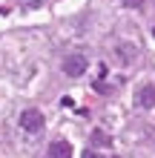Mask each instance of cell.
<instances>
[{"instance_id": "7", "label": "cell", "mask_w": 155, "mask_h": 158, "mask_svg": "<svg viewBox=\"0 0 155 158\" xmlns=\"http://www.w3.org/2000/svg\"><path fill=\"white\" fill-rule=\"evenodd\" d=\"M121 6H126V9H141L144 0H121Z\"/></svg>"}, {"instance_id": "4", "label": "cell", "mask_w": 155, "mask_h": 158, "mask_svg": "<svg viewBox=\"0 0 155 158\" xmlns=\"http://www.w3.org/2000/svg\"><path fill=\"white\" fill-rule=\"evenodd\" d=\"M135 101L144 106V109H149V106H155V86L152 83H147V86H141L138 89V95H135Z\"/></svg>"}, {"instance_id": "9", "label": "cell", "mask_w": 155, "mask_h": 158, "mask_svg": "<svg viewBox=\"0 0 155 158\" xmlns=\"http://www.w3.org/2000/svg\"><path fill=\"white\" fill-rule=\"evenodd\" d=\"M84 158H101V155H95L92 150H86V152H84Z\"/></svg>"}, {"instance_id": "8", "label": "cell", "mask_w": 155, "mask_h": 158, "mask_svg": "<svg viewBox=\"0 0 155 158\" xmlns=\"http://www.w3.org/2000/svg\"><path fill=\"white\" fill-rule=\"evenodd\" d=\"M95 89L101 92V95H106V92H109V86H106V83H98V81H95Z\"/></svg>"}, {"instance_id": "1", "label": "cell", "mask_w": 155, "mask_h": 158, "mask_svg": "<svg viewBox=\"0 0 155 158\" xmlns=\"http://www.w3.org/2000/svg\"><path fill=\"white\" fill-rule=\"evenodd\" d=\"M43 124H46V121H43L40 109H23L20 112V127L26 129V132H40Z\"/></svg>"}, {"instance_id": "3", "label": "cell", "mask_w": 155, "mask_h": 158, "mask_svg": "<svg viewBox=\"0 0 155 158\" xmlns=\"http://www.w3.org/2000/svg\"><path fill=\"white\" fill-rule=\"evenodd\" d=\"M46 158H72V144H69V141H63V138L52 141V144H49V150H46Z\"/></svg>"}, {"instance_id": "5", "label": "cell", "mask_w": 155, "mask_h": 158, "mask_svg": "<svg viewBox=\"0 0 155 158\" xmlns=\"http://www.w3.org/2000/svg\"><path fill=\"white\" fill-rule=\"evenodd\" d=\"M115 52H118V58H124V60H132L135 58V46H129V43H121Z\"/></svg>"}, {"instance_id": "6", "label": "cell", "mask_w": 155, "mask_h": 158, "mask_svg": "<svg viewBox=\"0 0 155 158\" xmlns=\"http://www.w3.org/2000/svg\"><path fill=\"white\" fill-rule=\"evenodd\" d=\"M92 144H101V147H112V138H109L106 132H101V129H95V132H92Z\"/></svg>"}, {"instance_id": "10", "label": "cell", "mask_w": 155, "mask_h": 158, "mask_svg": "<svg viewBox=\"0 0 155 158\" xmlns=\"http://www.w3.org/2000/svg\"><path fill=\"white\" fill-rule=\"evenodd\" d=\"M29 3H40V0H29Z\"/></svg>"}, {"instance_id": "11", "label": "cell", "mask_w": 155, "mask_h": 158, "mask_svg": "<svg viewBox=\"0 0 155 158\" xmlns=\"http://www.w3.org/2000/svg\"><path fill=\"white\" fill-rule=\"evenodd\" d=\"M152 38H155V26H152Z\"/></svg>"}, {"instance_id": "2", "label": "cell", "mask_w": 155, "mask_h": 158, "mask_svg": "<svg viewBox=\"0 0 155 158\" xmlns=\"http://www.w3.org/2000/svg\"><path fill=\"white\" fill-rule=\"evenodd\" d=\"M86 58L84 55H66V58H63V72H66L69 78H80L86 72Z\"/></svg>"}]
</instances>
